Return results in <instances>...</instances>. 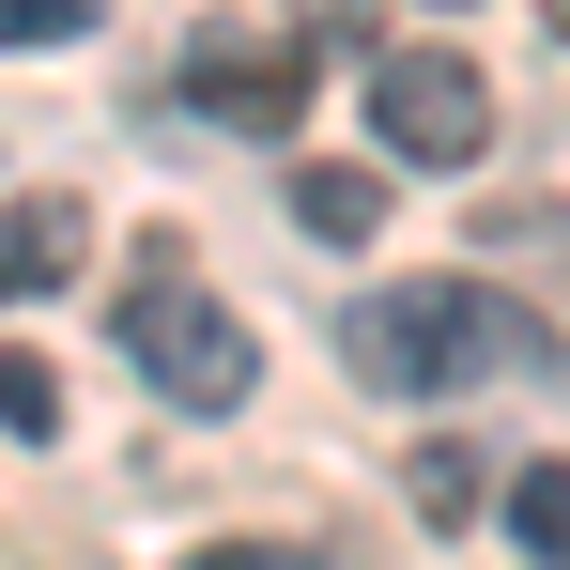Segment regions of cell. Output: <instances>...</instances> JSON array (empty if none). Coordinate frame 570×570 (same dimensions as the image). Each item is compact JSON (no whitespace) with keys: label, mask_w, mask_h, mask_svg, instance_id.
<instances>
[{"label":"cell","mask_w":570,"mask_h":570,"mask_svg":"<svg viewBox=\"0 0 570 570\" xmlns=\"http://www.w3.org/2000/svg\"><path fill=\"white\" fill-rule=\"evenodd\" d=\"M340 340H355V385H385V401H448V385H478V371H556V340L493 278H401V293H371Z\"/></svg>","instance_id":"obj_1"},{"label":"cell","mask_w":570,"mask_h":570,"mask_svg":"<svg viewBox=\"0 0 570 570\" xmlns=\"http://www.w3.org/2000/svg\"><path fill=\"white\" fill-rule=\"evenodd\" d=\"M124 355H139L155 401H186V416H232V401L263 385V340L200 293V263L170 247V232H155V247H139V278H124Z\"/></svg>","instance_id":"obj_2"},{"label":"cell","mask_w":570,"mask_h":570,"mask_svg":"<svg viewBox=\"0 0 570 570\" xmlns=\"http://www.w3.org/2000/svg\"><path fill=\"white\" fill-rule=\"evenodd\" d=\"M371 139L401 170H478V139H493V94H478L463 47H385L371 62Z\"/></svg>","instance_id":"obj_3"},{"label":"cell","mask_w":570,"mask_h":570,"mask_svg":"<svg viewBox=\"0 0 570 570\" xmlns=\"http://www.w3.org/2000/svg\"><path fill=\"white\" fill-rule=\"evenodd\" d=\"M186 94H200V124H232V139H293L308 47H293V31H200V47H186Z\"/></svg>","instance_id":"obj_4"},{"label":"cell","mask_w":570,"mask_h":570,"mask_svg":"<svg viewBox=\"0 0 570 570\" xmlns=\"http://www.w3.org/2000/svg\"><path fill=\"white\" fill-rule=\"evenodd\" d=\"M78 263H94V216H78V200H62V186L0 200V308H16V293H62V278H78Z\"/></svg>","instance_id":"obj_5"},{"label":"cell","mask_w":570,"mask_h":570,"mask_svg":"<svg viewBox=\"0 0 570 570\" xmlns=\"http://www.w3.org/2000/svg\"><path fill=\"white\" fill-rule=\"evenodd\" d=\"M293 216H308L324 247H371L385 232V170H340V155H324V170H293Z\"/></svg>","instance_id":"obj_6"},{"label":"cell","mask_w":570,"mask_h":570,"mask_svg":"<svg viewBox=\"0 0 570 570\" xmlns=\"http://www.w3.org/2000/svg\"><path fill=\"white\" fill-rule=\"evenodd\" d=\"M47 432H62V371L0 340V448H47Z\"/></svg>","instance_id":"obj_7"},{"label":"cell","mask_w":570,"mask_h":570,"mask_svg":"<svg viewBox=\"0 0 570 570\" xmlns=\"http://www.w3.org/2000/svg\"><path fill=\"white\" fill-rule=\"evenodd\" d=\"M509 524H524V556L570 570V463H524V478H509Z\"/></svg>","instance_id":"obj_8"},{"label":"cell","mask_w":570,"mask_h":570,"mask_svg":"<svg viewBox=\"0 0 570 570\" xmlns=\"http://www.w3.org/2000/svg\"><path fill=\"white\" fill-rule=\"evenodd\" d=\"M478 509V448H416V524H463Z\"/></svg>","instance_id":"obj_9"},{"label":"cell","mask_w":570,"mask_h":570,"mask_svg":"<svg viewBox=\"0 0 570 570\" xmlns=\"http://www.w3.org/2000/svg\"><path fill=\"white\" fill-rule=\"evenodd\" d=\"M62 31H94V0H0V47H62Z\"/></svg>","instance_id":"obj_10"},{"label":"cell","mask_w":570,"mask_h":570,"mask_svg":"<svg viewBox=\"0 0 570 570\" xmlns=\"http://www.w3.org/2000/svg\"><path fill=\"white\" fill-rule=\"evenodd\" d=\"M200 570H308V556H278V540H200Z\"/></svg>","instance_id":"obj_11"}]
</instances>
